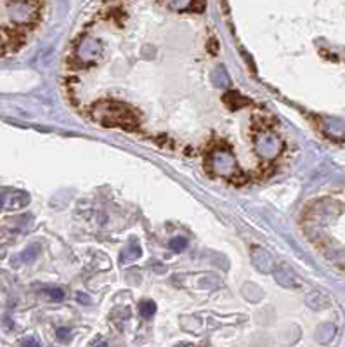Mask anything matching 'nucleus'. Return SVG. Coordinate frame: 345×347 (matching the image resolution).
I'll list each match as a JSON object with an SVG mask.
<instances>
[{
	"label": "nucleus",
	"mask_w": 345,
	"mask_h": 347,
	"mask_svg": "<svg viewBox=\"0 0 345 347\" xmlns=\"http://www.w3.org/2000/svg\"><path fill=\"white\" fill-rule=\"evenodd\" d=\"M252 264L255 266V269L260 273H264V275H269V273H273L274 269V259L273 255H271V252H267L266 248L262 247H253L252 248Z\"/></svg>",
	"instance_id": "obj_5"
},
{
	"label": "nucleus",
	"mask_w": 345,
	"mask_h": 347,
	"mask_svg": "<svg viewBox=\"0 0 345 347\" xmlns=\"http://www.w3.org/2000/svg\"><path fill=\"white\" fill-rule=\"evenodd\" d=\"M44 292H46V294L49 295L50 301H54V302H61L63 299H65V292H63V288H57V286H47V288H44Z\"/></svg>",
	"instance_id": "obj_16"
},
{
	"label": "nucleus",
	"mask_w": 345,
	"mask_h": 347,
	"mask_svg": "<svg viewBox=\"0 0 345 347\" xmlns=\"http://www.w3.org/2000/svg\"><path fill=\"white\" fill-rule=\"evenodd\" d=\"M337 335V326L333 323H324L321 324L316 332V339H318L319 344H330L331 340Z\"/></svg>",
	"instance_id": "obj_12"
},
{
	"label": "nucleus",
	"mask_w": 345,
	"mask_h": 347,
	"mask_svg": "<svg viewBox=\"0 0 345 347\" xmlns=\"http://www.w3.org/2000/svg\"><path fill=\"white\" fill-rule=\"evenodd\" d=\"M92 347H108V344L104 342V340H101V342H97V344H94Z\"/></svg>",
	"instance_id": "obj_23"
},
{
	"label": "nucleus",
	"mask_w": 345,
	"mask_h": 347,
	"mask_svg": "<svg viewBox=\"0 0 345 347\" xmlns=\"http://www.w3.org/2000/svg\"><path fill=\"white\" fill-rule=\"evenodd\" d=\"M210 80H212L213 87L217 89H228L231 85V78H229V73L226 71L224 66H215L210 71Z\"/></svg>",
	"instance_id": "obj_9"
},
{
	"label": "nucleus",
	"mask_w": 345,
	"mask_h": 347,
	"mask_svg": "<svg viewBox=\"0 0 345 347\" xmlns=\"http://www.w3.org/2000/svg\"><path fill=\"white\" fill-rule=\"evenodd\" d=\"M142 255V250H140V247L136 243V240H132L129 245H127V248H123V252L120 254V260L121 264H129V262H134V260H137L139 257Z\"/></svg>",
	"instance_id": "obj_11"
},
{
	"label": "nucleus",
	"mask_w": 345,
	"mask_h": 347,
	"mask_svg": "<svg viewBox=\"0 0 345 347\" xmlns=\"http://www.w3.org/2000/svg\"><path fill=\"white\" fill-rule=\"evenodd\" d=\"M92 118L104 127H125L134 129L137 125V115L127 104L116 101H101L92 106Z\"/></svg>",
	"instance_id": "obj_1"
},
{
	"label": "nucleus",
	"mask_w": 345,
	"mask_h": 347,
	"mask_svg": "<svg viewBox=\"0 0 345 347\" xmlns=\"http://www.w3.org/2000/svg\"><path fill=\"white\" fill-rule=\"evenodd\" d=\"M208 170L217 177H226V179H234L241 174L238 160L228 148H215L210 151L208 158Z\"/></svg>",
	"instance_id": "obj_2"
},
{
	"label": "nucleus",
	"mask_w": 345,
	"mask_h": 347,
	"mask_svg": "<svg viewBox=\"0 0 345 347\" xmlns=\"http://www.w3.org/2000/svg\"><path fill=\"white\" fill-rule=\"evenodd\" d=\"M69 335H71V330L66 328V326H63V328H57V339L63 340V342H66V340L69 339Z\"/></svg>",
	"instance_id": "obj_19"
},
{
	"label": "nucleus",
	"mask_w": 345,
	"mask_h": 347,
	"mask_svg": "<svg viewBox=\"0 0 345 347\" xmlns=\"http://www.w3.org/2000/svg\"><path fill=\"white\" fill-rule=\"evenodd\" d=\"M139 313L144 320H149V318L155 316L156 313V304L153 301H144L139 304Z\"/></svg>",
	"instance_id": "obj_14"
},
{
	"label": "nucleus",
	"mask_w": 345,
	"mask_h": 347,
	"mask_svg": "<svg viewBox=\"0 0 345 347\" xmlns=\"http://www.w3.org/2000/svg\"><path fill=\"white\" fill-rule=\"evenodd\" d=\"M9 14H11V19L16 21V23H30L35 16V5L28 0H21V2H16L9 7Z\"/></svg>",
	"instance_id": "obj_6"
},
{
	"label": "nucleus",
	"mask_w": 345,
	"mask_h": 347,
	"mask_svg": "<svg viewBox=\"0 0 345 347\" xmlns=\"http://www.w3.org/2000/svg\"><path fill=\"white\" fill-rule=\"evenodd\" d=\"M78 301L82 302V304H91V297L89 295H84V294H78Z\"/></svg>",
	"instance_id": "obj_21"
},
{
	"label": "nucleus",
	"mask_w": 345,
	"mask_h": 347,
	"mask_svg": "<svg viewBox=\"0 0 345 347\" xmlns=\"http://www.w3.org/2000/svg\"><path fill=\"white\" fill-rule=\"evenodd\" d=\"M194 0H168V5L175 11H182V9H191Z\"/></svg>",
	"instance_id": "obj_18"
},
{
	"label": "nucleus",
	"mask_w": 345,
	"mask_h": 347,
	"mask_svg": "<svg viewBox=\"0 0 345 347\" xmlns=\"http://www.w3.org/2000/svg\"><path fill=\"white\" fill-rule=\"evenodd\" d=\"M175 347H187L186 344H179V346H175Z\"/></svg>",
	"instance_id": "obj_24"
},
{
	"label": "nucleus",
	"mask_w": 345,
	"mask_h": 347,
	"mask_svg": "<svg viewBox=\"0 0 345 347\" xmlns=\"http://www.w3.org/2000/svg\"><path fill=\"white\" fill-rule=\"evenodd\" d=\"M170 248L174 250V252H177V254L184 252V250L187 248V240H186V238H182V236L172 238V240H170Z\"/></svg>",
	"instance_id": "obj_17"
},
{
	"label": "nucleus",
	"mask_w": 345,
	"mask_h": 347,
	"mask_svg": "<svg viewBox=\"0 0 345 347\" xmlns=\"http://www.w3.org/2000/svg\"><path fill=\"white\" fill-rule=\"evenodd\" d=\"M30 203V195L24 191H14L11 195H5V205L9 210H19Z\"/></svg>",
	"instance_id": "obj_8"
},
{
	"label": "nucleus",
	"mask_w": 345,
	"mask_h": 347,
	"mask_svg": "<svg viewBox=\"0 0 345 347\" xmlns=\"http://www.w3.org/2000/svg\"><path fill=\"white\" fill-rule=\"evenodd\" d=\"M274 271V279L279 283L283 288H295L299 286V279H297V275L290 269L288 266H279Z\"/></svg>",
	"instance_id": "obj_7"
},
{
	"label": "nucleus",
	"mask_w": 345,
	"mask_h": 347,
	"mask_svg": "<svg viewBox=\"0 0 345 347\" xmlns=\"http://www.w3.org/2000/svg\"><path fill=\"white\" fill-rule=\"evenodd\" d=\"M5 205V193H0V210L4 208Z\"/></svg>",
	"instance_id": "obj_22"
},
{
	"label": "nucleus",
	"mask_w": 345,
	"mask_h": 347,
	"mask_svg": "<svg viewBox=\"0 0 345 347\" xmlns=\"http://www.w3.org/2000/svg\"><path fill=\"white\" fill-rule=\"evenodd\" d=\"M23 347H42V346H40L37 337H28V339L23 340Z\"/></svg>",
	"instance_id": "obj_20"
},
{
	"label": "nucleus",
	"mask_w": 345,
	"mask_h": 347,
	"mask_svg": "<svg viewBox=\"0 0 345 347\" xmlns=\"http://www.w3.org/2000/svg\"><path fill=\"white\" fill-rule=\"evenodd\" d=\"M222 99H224V103L231 110H239V108H245L248 104H252V101L248 97H245L243 94H239V92H228V94H224Z\"/></svg>",
	"instance_id": "obj_10"
},
{
	"label": "nucleus",
	"mask_w": 345,
	"mask_h": 347,
	"mask_svg": "<svg viewBox=\"0 0 345 347\" xmlns=\"http://www.w3.org/2000/svg\"><path fill=\"white\" fill-rule=\"evenodd\" d=\"M101 54H103V46L99 40L91 37H85L84 40H80L78 47H76V57L84 65H94L101 59Z\"/></svg>",
	"instance_id": "obj_4"
},
{
	"label": "nucleus",
	"mask_w": 345,
	"mask_h": 347,
	"mask_svg": "<svg viewBox=\"0 0 345 347\" xmlns=\"http://www.w3.org/2000/svg\"><path fill=\"white\" fill-rule=\"evenodd\" d=\"M305 302H307L309 307L314 309V311L324 309V307L330 305V301H328V299L324 297L321 292H311V294L307 295V299H305Z\"/></svg>",
	"instance_id": "obj_13"
},
{
	"label": "nucleus",
	"mask_w": 345,
	"mask_h": 347,
	"mask_svg": "<svg viewBox=\"0 0 345 347\" xmlns=\"http://www.w3.org/2000/svg\"><path fill=\"white\" fill-rule=\"evenodd\" d=\"M253 148H255V153H257L262 160H274L281 153V141L273 132L260 130V132L255 134Z\"/></svg>",
	"instance_id": "obj_3"
},
{
	"label": "nucleus",
	"mask_w": 345,
	"mask_h": 347,
	"mask_svg": "<svg viewBox=\"0 0 345 347\" xmlns=\"http://www.w3.org/2000/svg\"><path fill=\"white\" fill-rule=\"evenodd\" d=\"M38 255H40V247H38V245H31V247H28L26 250H23L21 259H23L24 262H33Z\"/></svg>",
	"instance_id": "obj_15"
}]
</instances>
